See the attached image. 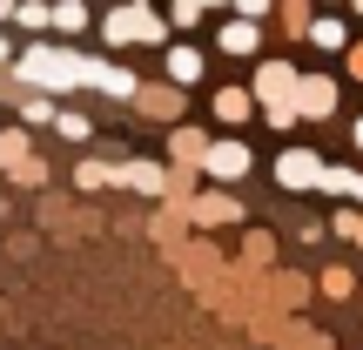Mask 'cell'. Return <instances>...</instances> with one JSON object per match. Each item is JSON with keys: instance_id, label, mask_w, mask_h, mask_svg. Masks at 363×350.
Listing matches in <instances>:
<instances>
[{"instance_id": "1", "label": "cell", "mask_w": 363, "mask_h": 350, "mask_svg": "<svg viewBox=\"0 0 363 350\" xmlns=\"http://www.w3.org/2000/svg\"><path fill=\"white\" fill-rule=\"evenodd\" d=\"M303 108L310 115H330L337 108V81H303Z\"/></svg>"}, {"instance_id": "2", "label": "cell", "mask_w": 363, "mask_h": 350, "mask_svg": "<svg viewBox=\"0 0 363 350\" xmlns=\"http://www.w3.org/2000/svg\"><path fill=\"white\" fill-rule=\"evenodd\" d=\"M289 81H296V75H289L283 61H269V67H262V75H256V88H262V102H269V94H276V102H283V94H289Z\"/></svg>"}, {"instance_id": "3", "label": "cell", "mask_w": 363, "mask_h": 350, "mask_svg": "<svg viewBox=\"0 0 363 350\" xmlns=\"http://www.w3.org/2000/svg\"><path fill=\"white\" fill-rule=\"evenodd\" d=\"M208 169H216V175H242V169H249V155H242L235 142H222V148H208Z\"/></svg>"}, {"instance_id": "4", "label": "cell", "mask_w": 363, "mask_h": 350, "mask_svg": "<svg viewBox=\"0 0 363 350\" xmlns=\"http://www.w3.org/2000/svg\"><path fill=\"white\" fill-rule=\"evenodd\" d=\"M222 48H229V54H249V48H256V27H249V21L222 27Z\"/></svg>"}, {"instance_id": "5", "label": "cell", "mask_w": 363, "mask_h": 350, "mask_svg": "<svg viewBox=\"0 0 363 350\" xmlns=\"http://www.w3.org/2000/svg\"><path fill=\"white\" fill-rule=\"evenodd\" d=\"M310 40H316V48H343V21H316Z\"/></svg>"}, {"instance_id": "6", "label": "cell", "mask_w": 363, "mask_h": 350, "mask_svg": "<svg viewBox=\"0 0 363 350\" xmlns=\"http://www.w3.org/2000/svg\"><path fill=\"white\" fill-rule=\"evenodd\" d=\"M169 75H175V81H195V75H202V61L182 48V54H169Z\"/></svg>"}, {"instance_id": "7", "label": "cell", "mask_w": 363, "mask_h": 350, "mask_svg": "<svg viewBox=\"0 0 363 350\" xmlns=\"http://www.w3.org/2000/svg\"><path fill=\"white\" fill-rule=\"evenodd\" d=\"M357 148H363V121H357Z\"/></svg>"}]
</instances>
